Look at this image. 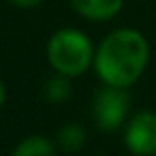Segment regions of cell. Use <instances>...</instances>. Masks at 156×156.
Segmentation results:
<instances>
[{
    "label": "cell",
    "instance_id": "cell-1",
    "mask_svg": "<svg viewBox=\"0 0 156 156\" xmlns=\"http://www.w3.org/2000/svg\"><path fill=\"white\" fill-rule=\"evenodd\" d=\"M147 56L150 47L145 37L137 30L122 28L105 37L94 56V69L107 86L128 88L145 71Z\"/></svg>",
    "mask_w": 156,
    "mask_h": 156
},
{
    "label": "cell",
    "instance_id": "cell-2",
    "mask_svg": "<svg viewBox=\"0 0 156 156\" xmlns=\"http://www.w3.org/2000/svg\"><path fill=\"white\" fill-rule=\"evenodd\" d=\"M47 60L56 73L77 77L92 64L94 49H92L90 39L83 32H79L75 28H64V30H58L49 39Z\"/></svg>",
    "mask_w": 156,
    "mask_h": 156
},
{
    "label": "cell",
    "instance_id": "cell-3",
    "mask_svg": "<svg viewBox=\"0 0 156 156\" xmlns=\"http://www.w3.org/2000/svg\"><path fill=\"white\" fill-rule=\"evenodd\" d=\"M128 107H130V96L124 88L107 86L98 90L92 101V115L96 126L107 133L120 128L128 113Z\"/></svg>",
    "mask_w": 156,
    "mask_h": 156
},
{
    "label": "cell",
    "instance_id": "cell-4",
    "mask_svg": "<svg viewBox=\"0 0 156 156\" xmlns=\"http://www.w3.org/2000/svg\"><path fill=\"white\" fill-rule=\"evenodd\" d=\"M126 147L137 156H150L156 152V113L139 111L130 118L124 135Z\"/></svg>",
    "mask_w": 156,
    "mask_h": 156
},
{
    "label": "cell",
    "instance_id": "cell-5",
    "mask_svg": "<svg viewBox=\"0 0 156 156\" xmlns=\"http://www.w3.org/2000/svg\"><path fill=\"white\" fill-rule=\"evenodd\" d=\"M71 5L79 15H83L88 20L105 22L120 13L124 0H71Z\"/></svg>",
    "mask_w": 156,
    "mask_h": 156
},
{
    "label": "cell",
    "instance_id": "cell-6",
    "mask_svg": "<svg viewBox=\"0 0 156 156\" xmlns=\"http://www.w3.org/2000/svg\"><path fill=\"white\" fill-rule=\"evenodd\" d=\"M11 156H56V147L49 139L41 135H32L20 141Z\"/></svg>",
    "mask_w": 156,
    "mask_h": 156
},
{
    "label": "cell",
    "instance_id": "cell-7",
    "mask_svg": "<svg viewBox=\"0 0 156 156\" xmlns=\"http://www.w3.org/2000/svg\"><path fill=\"white\" fill-rule=\"evenodd\" d=\"M71 77L69 75H62V73H58V75H54L51 79H47L45 81V88H43V92H45V98L47 101H51V103H62V101H66L69 96H71Z\"/></svg>",
    "mask_w": 156,
    "mask_h": 156
},
{
    "label": "cell",
    "instance_id": "cell-8",
    "mask_svg": "<svg viewBox=\"0 0 156 156\" xmlns=\"http://www.w3.org/2000/svg\"><path fill=\"white\" fill-rule=\"evenodd\" d=\"M83 141H86V130L79 124H75V122L62 126L60 133H58V143H60V147L64 152H77V150H81Z\"/></svg>",
    "mask_w": 156,
    "mask_h": 156
},
{
    "label": "cell",
    "instance_id": "cell-9",
    "mask_svg": "<svg viewBox=\"0 0 156 156\" xmlns=\"http://www.w3.org/2000/svg\"><path fill=\"white\" fill-rule=\"evenodd\" d=\"M13 5H17V7H24V9H28V7H37V5H41L43 0H11Z\"/></svg>",
    "mask_w": 156,
    "mask_h": 156
},
{
    "label": "cell",
    "instance_id": "cell-10",
    "mask_svg": "<svg viewBox=\"0 0 156 156\" xmlns=\"http://www.w3.org/2000/svg\"><path fill=\"white\" fill-rule=\"evenodd\" d=\"M5 98H7V92H5V86H2V81H0V107L5 105Z\"/></svg>",
    "mask_w": 156,
    "mask_h": 156
}]
</instances>
